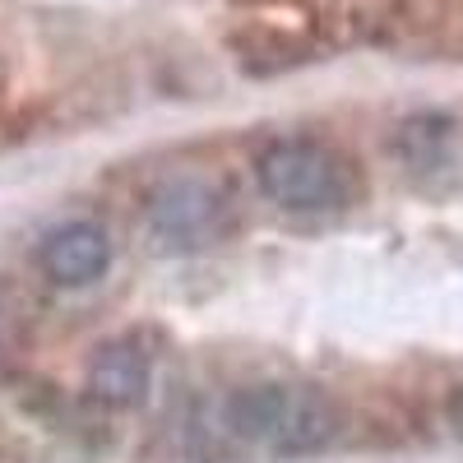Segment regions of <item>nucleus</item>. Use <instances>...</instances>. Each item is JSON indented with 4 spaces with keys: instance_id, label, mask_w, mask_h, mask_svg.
Segmentation results:
<instances>
[{
    "instance_id": "6",
    "label": "nucleus",
    "mask_w": 463,
    "mask_h": 463,
    "mask_svg": "<svg viewBox=\"0 0 463 463\" xmlns=\"http://www.w3.org/2000/svg\"><path fill=\"white\" fill-rule=\"evenodd\" d=\"M445 412H449V427L463 436V384H454V390H449V403H445Z\"/></svg>"
},
{
    "instance_id": "5",
    "label": "nucleus",
    "mask_w": 463,
    "mask_h": 463,
    "mask_svg": "<svg viewBox=\"0 0 463 463\" xmlns=\"http://www.w3.org/2000/svg\"><path fill=\"white\" fill-rule=\"evenodd\" d=\"M89 384H93V394L102 403L130 408L148 390V357L135 343H107L98 353V362H93V371H89Z\"/></svg>"
},
{
    "instance_id": "1",
    "label": "nucleus",
    "mask_w": 463,
    "mask_h": 463,
    "mask_svg": "<svg viewBox=\"0 0 463 463\" xmlns=\"http://www.w3.org/2000/svg\"><path fill=\"white\" fill-rule=\"evenodd\" d=\"M227 431L264 454H316L338 436V408L311 384H246L222 408Z\"/></svg>"
},
{
    "instance_id": "3",
    "label": "nucleus",
    "mask_w": 463,
    "mask_h": 463,
    "mask_svg": "<svg viewBox=\"0 0 463 463\" xmlns=\"http://www.w3.org/2000/svg\"><path fill=\"white\" fill-rule=\"evenodd\" d=\"M232 200L204 176H172L153 190L148 200V232L167 250H195L209 246L227 232V209Z\"/></svg>"
},
{
    "instance_id": "2",
    "label": "nucleus",
    "mask_w": 463,
    "mask_h": 463,
    "mask_svg": "<svg viewBox=\"0 0 463 463\" xmlns=\"http://www.w3.org/2000/svg\"><path fill=\"white\" fill-rule=\"evenodd\" d=\"M255 172L264 195L292 213H329L357 195V167L320 139H274Z\"/></svg>"
},
{
    "instance_id": "4",
    "label": "nucleus",
    "mask_w": 463,
    "mask_h": 463,
    "mask_svg": "<svg viewBox=\"0 0 463 463\" xmlns=\"http://www.w3.org/2000/svg\"><path fill=\"white\" fill-rule=\"evenodd\" d=\"M111 241L98 222H65L43 241V269L56 288H89L107 274Z\"/></svg>"
}]
</instances>
